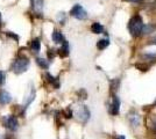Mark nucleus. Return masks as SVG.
Returning <instances> with one entry per match:
<instances>
[{
  "label": "nucleus",
  "mask_w": 156,
  "mask_h": 139,
  "mask_svg": "<svg viewBox=\"0 0 156 139\" xmlns=\"http://www.w3.org/2000/svg\"><path fill=\"white\" fill-rule=\"evenodd\" d=\"M143 22L142 19L136 15V16H133L132 19L128 22V30L132 36H140L142 34V29H143Z\"/></svg>",
  "instance_id": "nucleus-1"
},
{
  "label": "nucleus",
  "mask_w": 156,
  "mask_h": 139,
  "mask_svg": "<svg viewBox=\"0 0 156 139\" xmlns=\"http://www.w3.org/2000/svg\"><path fill=\"white\" fill-rule=\"evenodd\" d=\"M28 66H29V61H28L27 59H25V58H20V59L14 61L12 68H13V71L15 73L20 74V73L26 72Z\"/></svg>",
  "instance_id": "nucleus-2"
},
{
  "label": "nucleus",
  "mask_w": 156,
  "mask_h": 139,
  "mask_svg": "<svg viewBox=\"0 0 156 139\" xmlns=\"http://www.w3.org/2000/svg\"><path fill=\"white\" fill-rule=\"evenodd\" d=\"M70 14H71V16L76 18L78 20H85L87 18L86 11L80 5H75V6L72 7L71 11H70Z\"/></svg>",
  "instance_id": "nucleus-3"
},
{
  "label": "nucleus",
  "mask_w": 156,
  "mask_h": 139,
  "mask_svg": "<svg viewBox=\"0 0 156 139\" xmlns=\"http://www.w3.org/2000/svg\"><path fill=\"white\" fill-rule=\"evenodd\" d=\"M77 115H78V118L80 119V121H83V122H86L87 119L90 118V111H89V109L85 106H82L78 109Z\"/></svg>",
  "instance_id": "nucleus-4"
},
{
  "label": "nucleus",
  "mask_w": 156,
  "mask_h": 139,
  "mask_svg": "<svg viewBox=\"0 0 156 139\" xmlns=\"http://www.w3.org/2000/svg\"><path fill=\"white\" fill-rule=\"evenodd\" d=\"M119 110H120V100H119V98L114 96L113 98V102L111 104V114L112 115H118Z\"/></svg>",
  "instance_id": "nucleus-5"
},
{
  "label": "nucleus",
  "mask_w": 156,
  "mask_h": 139,
  "mask_svg": "<svg viewBox=\"0 0 156 139\" xmlns=\"http://www.w3.org/2000/svg\"><path fill=\"white\" fill-rule=\"evenodd\" d=\"M6 126L8 129H11L12 131H15L16 129H18V121L15 117L13 116H9V117H7L6 118Z\"/></svg>",
  "instance_id": "nucleus-6"
},
{
  "label": "nucleus",
  "mask_w": 156,
  "mask_h": 139,
  "mask_svg": "<svg viewBox=\"0 0 156 139\" xmlns=\"http://www.w3.org/2000/svg\"><path fill=\"white\" fill-rule=\"evenodd\" d=\"M11 100H12V96H11L9 93L6 92V91H0V103H1V104H7V103H9Z\"/></svg>",
  "instance_id": "nucleus-7"
},
{
  "label": "nucleus",
  "mask_w": 156,
  "mask_h": 139,
  "mask_svg": "<svg viewBox=\"0 0 156 139\" xmlns=\"http://www.w3.org/2000/svg\"><path fill=\"white\" fill-rule=\"evenodd\" d=\"M91 30H92V33H94V34H101L104 31V27L101 26L99 22H94L91 26Z\"/></svg>",
  "instance_id": "nucleus-8"
},
{
  "label": "nucleus",
  "mask_w": 156,
  "mask_h": 139,
  "mask_svg": "<svg viewBox=\"0 0 156 139\" xmlns=\"http://www.w3.org/2000/svg\"><path fill=\"white\" fill-rule=\"evenodd\" d=\"M52 41L55 43H63L64 42V37H63V35H62L61 31H54V34H52Z\"/></svg>",
  "instance_id": "nucleus-9"
},
{
  "label": "nucleus",
  "mask_w": 156,
  "mask_h": 139,
  "mask_svg": "<svg viewBox=\"0 0 156 139\" xmlns=\"http://www.w3.org/2000/svg\"><path fill=\"white\" fill-rule=\"evenodd\" d=\"M108 45H110V41L107 40V38H103V40L98 41V43H97V48L99 50H104V49H106Z\"/></svg>",
  "instance_id": "nucleus-10"
},
{
  "label": "nucleus",
  "mask_w": 156,
  "mask_h": 139,
  "mask_svg": "<svg viewBox=\"0 0 156 139\" xmlns=\"http://www.w3.org/2000/svg\"><path fill=\"white\" fill-rule=\"evenodd\" d=\"M129 121H130V123H132V125H133V126H139V125H140V116H139L137 114L130 115Z\"/></svg>",
  "instance_id": "nucleus-11"
},
{
  "label": "nucleus",
  "mask_w": 156,
  "mask_h": 139,
  "mask_svg": "<svg viewBox=\"0 0 156 139\" xmlns=\"http://www.w3.org/2000/svg\"><path fill=\"white\" fill-rule=\"evenodd\" d=\"M154 29H155V26H154V25H146V26H143L142 34L143 35H146V34H150L151 31H154Z\"/></svg>",
  "instance_id": "nucleus-12"
},
{
  "label": "nucleus",
  "mask_w": 156,
  "mask_h": 139,
  "mask_svg": "<svg viewBox=\"0 0 156 139\" xmlns=\"http://www.w3.org/2000/svg\"><path fill=\"white\" fill-rule=\"evenodd\" d=\"M61 51H62V55L63 56H66V55H69V44H68V42H63L62 43V49H61Z\"/></svg>",
  "instance_id": "nucleus-13"
},
{
  "label": "nucleus",
  "mask_w": 156,
  "mask_h": 139,
  "mask_svg": "<svg viewBox=\"0 0 156 139\" xmlns=\"http://www.w3.org/2000/svg\"><path fill=\"white\" fill-rule=\"evenodd\" d=\"M40 41L39 40H35V41H33L32 43H30V48H32V50H34L35 52H37L40 50Z\"/></svg>",
  "instance_id": "nucleus-14"
},
{
  "label": "nucleus",
  "mask_w": 156,
  "mask_h": 139,
  "mask_svg": "<svg viewBox=\"0 0 156 139\" xmlns=\"http://www.w3.org/2000/svg\"><path fill=\"white\" fill-rule=\"evenodd\" d=\"M37 64H39L41 67H43V68H48V61L46 59H43V58H37Z\"/></svg>",
  "instance_id": "nucleus-15"
},
{
  "label": "nucleus",
  "mask_w": 156,
  "mask_h": 139,
  "mask_svg": "<svg viewBox=\"0 0 156 139\" xmlns=\"http://www.w3.org/2000/svg\"><path fill=\"white\" fill-rule=\"evenodd\" d=\"M4 81H5V74L0 71V85H1Z\"/></svg>",
  "instance_id": "nucleus-16"
},
{
  "label": "nucleus",
  "mask_w": 156,
  "mask_h": 139,
  "mask_svg": "<svg viewBox=\"0 0 156 139\" xmlns=\"http://www.w3.org/2000/svg\"><path fill=\"white\" fill-rule=\"evenodd\" d=\"M149 44H150V45H156V36H155V37H153V38L150 40Z\"/></svg>",
  "instance_id": "nucleus-17"
},
{
  "label": "nucleus",
  "mask_w": 156,
  "mask_h": 139,
  "mask_svg": "<svg viewBox=\"0 0 156 139\" xmlns=\"http://www.w3.org/2000/svg\"><path fill=\"white\" fill-rule=\"evenodd\" d=\"M118 139H126V138H125L124 136H119V138H118Z\"/></svg>",
  "instance_id": "nucleus-18"
},
{
  "label": "nucleus",
  "mask_w": 156,
  "mask_h": 139,
  "mask_svg": "<svg viewBox=\"0 0 156 139\" xmlns=\"http://www.w3.org/2000/svg\"><path fill=\"white\" fill-rule=\"evenodd\" d=\"M154 129L156 130V122H155V124H154Z\"/></svg>",
  "instance_id": "nucleus-19"
},
{
  "label": "nucleus",
  "mask_w": 156,
  "mask_h": 139,
  "mask_svg": "<svg viewBox=\"0 0 156 139\" xmlns=\"http://www.w3.org/2000/svg\"><path fill=\"white\" fill-rule=\"evenodd\" d=\"M129 1H140V0H129Z\"/></svg>",
  "instance_id": "nucleus-20"
},
{
  "label": "nucleus",
  "mask_w": 156,
  "mask_h": 139,
  "mask_svg": "<svg viewBox=\"0 0 156 139\" xmlns=\"http://www.w3.org/2000/svg\"><path fill=\"white\" fill-rule=\"evenodd\" d=\"M0 23H1V14H0Z\"/></svg>",
  "instance_id": "nucleus-21"
},
{
  "label": "nucleus",
  "mask_w": 156,
  "mask_h": 139,
  "mask_svg": "<svg viewBox=\"0 0 156 139\" xmlns=\"http://www.w3.org/2000/svg\"><path fill=\"white\" fill-rule=\"evenodd\" d=\"M155 104H156V101H155Z\"/></svg>",
  "instance_id": "nucleus-22"
}]
</instances>
